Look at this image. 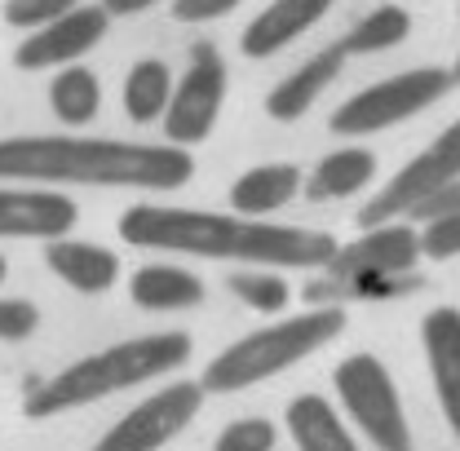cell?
<instances>
[{"instance_id": "17", "label": "cell", "mask_w": 460, "mask_h": 451, "mask_svg": "<svg viewBox=\"0 0 460 451\" xmlns=\"http://www.w3.org/2000/svg\"><path fill=\"white\" fill-rule=\"evenodd\" d=\"M45 266L54 270L58 279L84 296H98V292H111L119 279V257L102 243H89V239H54L45 243Z\"/></svg>"}, {"instance_id": "3", "label": "cell", "mask_w": 460, "mask_h": 451, "mask_svg": "<svg viewBox=\"0 0 460 451\" xmlns=\"http://www.w3.org/2000/svg\"><path fill=\"white\" fill-rule=\"evenodd\" d=\"M190 345L195 340L186 332H151V337H128L107 345V349H93V354L66 363L49 381H40L22 398V416L27 420H54V416L93 407L111 394L164 381L190 363Z\"/></svg>"}, {"instance_id": "18", "label": "cell", "mask_w": 460, "mask_h": 451, "mask_svg": "<svg viewBox=\"0 0 460 451\" xmlns=\"http://www.w3.org/2000/svg\"><path fill=\"white\" fill-rule=\"evenodd\" d=\"M128 296H133L137 310H151V314H177V310H195V305H204V279H199L195 270H186V266L155 261V266L133 270Z\"/></svg>"}, {"instance_id": "9", "label": "cell", "mask_w": 460, "mask_h": 451, "mask_svg": "<svg viewBox=\"0 0 460 451\" xmlns=\"http://www.w3.org/2000/svg\"><path fill=\"white\" fill-rule=\"evenodd\" d=\"M204 407V385L199 381H169L142 402H133L111 429L89 451H160L177 434L190 429V420Z\"/></svg>"}, {"instance_id": "20", "label": "cell", "mask_w": 460, "mask_h": 451, "mask_svg": "<svg viewBox=\"0 0 460 451\" xmlns=\"http://www.w3.org/2000/svg\"><path fill=\"white\" fill-rule=\"evenodd\" d=\"M372 181H376V155H372L367 146H341V151L323 155V160L310 169L301 195L314 199V204H323V199H354V195L367 190Z\"/></svg>"}, {"instance_id": "5", "label": "cell", "mask_w": 460, "mask_h": 451, "mask_svg": "<svg viewBox=\"0 0 460 451\" xmlns=\"http://www.w3.org/2000/svg\"><path fill=\"white\" fill-rule=\"evenodd\" d=\"M332 390H337V411L345 425L358 429V438L376 451H416L407 411H402L399 385L390 376V367L372 354H345L332 367Z\"/></svg>"}, {"instance_id": "12", "label": "cell", "mask_w": 460, "mask_h": 451, "mask_svg": "<svg viewBox=\"0 0 460 451\" xmlns=\"http://www.w3.org/2000/svg\"><path fill=\"white\" fill-rule=\"evenodd\" d=\"M80 222V208L66 190L4 186L0 181V239H66Z\"/></svg>"}, {"instance_id": "8", "label": "cell", "mask_w": 460, "mask_h": 451, "mask_svg": "<svg viewBox=\"0 0 460 451\" xmlns=\"http://www.w3.org/2000/svg\"><path fill=\"white\" fill-rule=\"evenodd\" d=\"M226 57L217 54V45H195L190 49V66L181 71V80L172 84V102L164 111V142L169 146H199L208 142V133L217 128V115H222V102H226Z\"/></svg>"}, {"instance_id": "25", "label": "cell", "mask_w": 460, "mask_h": 451, "mask_svg": "<svg viewBox=\"0 0 460 451\" xmlns=\"http://www.w3.org/2000/svg\"><path fill=\"white\" fill-rule=\"evenodd\" d=\"M279 447V425L266 416H239L213 438V451H275Z\"/></svg>"}, {"instance_id": "7", "label": "cell", "mask_w": 460, "mask_h": 451, "mask_svg": "<svg viewBox=\"0 0 460 451\" xmlns=\"http://www.w3.org/2000/svg\"><path fill=\"white\" fill-rule=\"evenodd\" d=\"M460 186V119H452L420 155H411L363 208H358V226H385V222H407L420 204L438 199L443 190Z\"/></svg>"}, {"instance_id": "11", "label": "cell", "mask_w": 460, "mask_h": 451, "mask_svg": "<svg viewBox=\"0 0 460 451\" xmlns=\"http://www.w3.org/2000/svg\"><path fill=\"white\" fill-rule=\"evenodd\" d=\"M420 261V230L411 222L367 226L358 239L337 248L328 275L332 279H394L411 275Z\"/></svg>"}, {"instance_id": "32", "label": "cell", "mask_w": 460, "mask_h": 451, "mask_svg": "<svg viewBox=\"0 0 460 451\" xmlns=\"http://www.w3.org/2000/svg\"><path fill=\"white\" fill-rule=\"evenodd\" d=\"M447 71H452V84H456V89H460V54H456V62H452Z\"/></svg>"}, {"instance_id": "13", "label": "cell", "mask_w": 460, "mask_h": 451, "mask_svg": "<svg viewBox=\"0 0 460 451\" xmlns=\"http://www.w3.org/2000/svg\"><path fill=\"white\" fill-rule=\"evenodd\" d=\"M420 345H425V363H429V381L438 411L460 443V310L456 305H434L420 319Z\"/></svg>"}, {"instance_id": "30", "label": "cell", "mask_w": 460, "mask_h": 451, "mask_svg": "<svg viewBox=\"0 0 460 451\" xmlns=\"http://www.w3.org/2000/svg\"><path fill=\"white\" fill-rule=\"evenodd\" d=\"M452 208H460V186H452V190H443L438 199H429V204H420L407 222L416 226V222H425V217H438V213H452Z\"/></svg>"}, {"instance_id": "29", "label": "cell", "mask_w": 460, "mask_h": 451, "mask_svg": "<svg viewBox=\"0 0 460 451\" xmlns=\"http://www.w3.org/2000/svg\"><path fill=\"white\" fill-rule=\"evenodd\" d=\"M239 4L243 0H172V18L177 22H217Z\"/></svg>"}, {"instance_id": "15", "label": "cell", "mask_w": 460, "mask_h": 451, "mask_svg": "<svg viewBox=\"0 0 460 451\" xmlns=\"http://www.w3.org/2000/svg\"><path fill=\"white\" fill-rule=\"evenodd\" d=\"M345 71V49L341 40L337 45H323L319 54H310L296 71H288L284 80L266 93V115L270 119H279V124H292V119H301V115L310 111L332 84H337V75Z\"/></svg>"}, {"instance_id": "1", "label": "cell", "mask_w": 460, "mask_h": 451, "mask_svg": "<svg viewBox=\"0 0 460 451\" xmlns=\"http://www.w3.org/2000/svg\"><path fill=\"white\" fill-rule=\"evenodd\" d=\"M119 239L151 252H177L199 261H234L252 270H328L337 239L328 230L284 222H252L239 213L133 204L119 217Z\"/></svg>"}, {"instance_id": "27", "label": "cell", "mask_w": 460, "mask_h": 451, "mask_svg": "<svg viewBox=\"0 0 460 451\" xmlns=\"http://www.w3.org/2000/svg\"><path fill=\"white\" fill-rule=\"evenodd\" d=\"M84 0H4V22L18 27V31H40L58 22L62 13L80 9Z\"/></svg>"}, {"instance_id": "28", "label": "cell", "mask_w": 460, "mask_h": 451, "mask_svg": "<svg viewBox=\"0 0 460 451\" xmlns=\"http://www.w3.org/2000/svg\"><path fill=\"white\" fill-rule=\"evenodd\" d=\"M40 328V310L27 296H0V340H27Z\"/></svg>"}, {"instance_id": "24", "label": "cell", "mask_w": 460, "mask_h": 451, "mask_svg": "<svg viewBox=\"0 0 460 451\" xmlns=\"http://www.w3.org/2000/svg\"><path fill=\"white\" fill-rule=\"evenodd\" d=\"M226 287L230 296H239L257 314H284L292 305V283L284 279V270H252V266H243V270H234L226 279Z\"/></svg>"}, {"instance_id": "10", "label": "cell", "mask_w": 460, "mask_h": 451, "mask_svg": "<svg viewBox=\"0 0 460 451\" xmlns=\"http://www.w3.org/2000/svg\"><path fill=\"white\" fill-rule=\"evenodd\" d=\"M111 31V13L102 4H80L71 13H62L58 22L40 27V31H27L22 45L13 49V66L18 71H62V66H75L84 54H93Z\"/></svg>"}, {"instance_id": "21", "label": "cell", "mask_w": 460, "mask_h": 451, "mask_svg": "<svg viewBox=\"0 0 460 451\" xmlns=\"http://www.w3.org/2000/svg\"><path fill=\"white\" fill-rule=\"evenodd\" d=\"M172 71L164 57H142L133 62V71L124 75V115L133 124H155L164 119L172 102Z\"/></svg>"}, {"instance_id": "33", "label": "cell", "mask_w": 460, "mask_h": 451, "mask_svg": "<svg viewBox=\"0 0 460 451\" xmlns=\"http://www.w3.org/2000/svg\"><path fill=\"white\" fill-rule=\"evenodd\" d=\"M4 275H9V266H4V257H0V279H4Z\"/></svg>"}, {"instance_id": "4", "label": "cell", "mask_w": 460, "mask_h": 451, "mask_svg": "<svg viewBox=\"0 0 460 451\" xmlns=\"http://www.w3.org/2000/svg\"><path fill=\"white\" fill-rule=\"evenodd\" d=\"M345 332V310L337 305H314L305 314H288L275 319L248 337L230 340L222 354L208 358L199 385L204 394H239V390H252L261 381H275L284 376L288 367L305 363L310 354H319L323 345Z\"/></svg>"}, {"instance_id": "23", "label": "cell", "mask_w": 460, "mask_h": 451, "mask_svg": "<svg viewBox=\"0 0 460 451\" xmlns=\"http://www.w3.org/2000/svg\"><path fill=\"white\" fill-rule=\"evenodd\" d=\"M411 36V13L402 4H376L367 9L349 31L341 36L345 57H363V54H385Z\"/></svg>"}, {"instance_id": "6", "label": "cell", "mask_w": 460, "mask_h": 451, "mask_svg": "<svg viewBox=\"0 0 460 451\" xmlns=\"http://www.w3.org/2000/svg\"><path fill=\"white\" fill-rule=\"evenodd\" d=\"M452 71L447 66H411L399 71L390 80H376L367 89H358L354 98H345L341 107L332 111L328 128L337 137H372L381 128H394L411 115L429 111L434 102H443L452 93Z\"/></svg>"}, {"instance_id": "16", "label": "cell", "mask_w": 460, "mask_h": 451, "mask_svg": "<svg viewBox=\"0 0 460 451\" xmlns=\"http://www.w3.org/2000/svg\"><path fill=\"white\" fill-rule=\"evenodd\" d=\"M305 186V172L296 164H252L248 172L234 177L230 186V208L239 217H252V222H270L279 208H288Z\"/></svg>"}, {"instance_id": "26", "label": "cell", "mask_w": 460, "mask_h": 451, "mask_svg": "<svg viewBox=\"0 0 460 451\" xmlns=\"http://www.w3.org/2000/svg\"><path fill=\"white\" fill-rule=\"evenodd\" d=\"M416 230H420V257L425 261H452V257H460V208L425 217Z\"/></svg>"}, {"instance_id": "2", "label": "cell", "mask_w": 460, "mask_h": 451, "mask_svg": "<svg viewBox=\"0 0 460 451\" xmlns=\"http://www.w3.org/2000/svg\"><path fill=\"white\" fill-rule=\"evenodd\" d=\"M195 177V155L169 142L18 133L0 137L4 186H107V190H181Z\"/></svg>"}, {"instance_id": "14", "label": "cell", "mask_w": 460, "mask_h": 451, "mask_svg": "<svg viewBox=\"0 0 460 451\" xmlns=\"http://www.w3.org/2000/svg\"><path fill=\"white\" fill-rule=\"evenodd\" d=\"M337 0H270L239 36L243 57H275L292 40H301L310 27H319L332 13Z\"/></svg>"}, {"instance_id": "19", "label": "cell", "mask_w": 460, "mask_h": 451, "mask_svg": "<svg viewBox=\"0 0 460 451\" xmlns=\"http://www.w3.org/2000/svg\"><path fill=\"white\" fill-rule=\"evenodd\" d=\"M284 420L296 451H363L354 429L341 420V411L319 394H296L288 402Z\"/></svg>"}, {"instance_id": "22", "label": "cell", "mask_w": 460, "mask_h": 451, "mask_svg": "<svg viewBox=\"0 0 460 451\" xmlns=\"http://www.w3.org/2000/svg\"><path fill=\"white\" fill-rule=\"evenodd\" d=\"M49 111L66 124V128H84L102 111V80L89 66H62L49 84Z\"/></svg>"}, {"instance_id": "31", "label": "cell", "mask_w": 460, "mask_h": 451, "mask_svg": "<svg viewBox=\"0 0 460 451\" xmlns=\"http://www.w3.org/2000/svg\"><path fill=\"white\" fill-rule=\"evenodd\" d=\"M151 4H160V0H102V9H107L111 18H133V13H146Z\"/></svg>"}]
</instances>
